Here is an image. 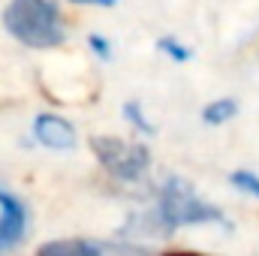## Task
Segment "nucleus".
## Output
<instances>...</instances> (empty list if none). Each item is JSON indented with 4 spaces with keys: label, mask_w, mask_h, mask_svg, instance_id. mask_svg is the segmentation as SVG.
<instances>
[{
    "label": "nucleus",
    "mask_w": 259,
    "mask_h": 256,
    "mask_svg": "<svg viewBox=\"0 0 259 256\" xmlns=\"http://www.w3.org/2000/svg\"><path fill=\"white\" fill-rule=\"evenodd\" d=\"M91 148H94L100 166L118 181L136 184L151 169V151L145 145L124 142V139H115V136H97V139H91Z\"/></svg>",
    "instance_id": "nucleus-3"
},
{
    "label": "nucleus",
    "mask_w": 259,
    "mask_h": 256,
    "mask_svg": "<svg viewBox=\"0 0 259 256\" xmlns=\"http://www.w3.org/2000/svg\"><path fill=\"white\" fill-rule=\"evenodd\" d=\"M3 27L27 49H55L66 36L55 0H9L3 9Z\"/></svg>",
    "instance_id": "nucleus-1"
},
{
    "label": "nucleus",
    "mask_w": 259,
    "mask_h": 256,
    "mask_svg": "<svg viewBox=\"0 0 259 256\" xmlns=\"http://www.w3.org/2000/svg\"><path fill=\"white\" fill-rule=\"evenodd\" d=\"M72 3H78V6H103V9H109V6H115L118 0H72Z\"/></svg>",
    "instance_id": "nucleus-12"
},
{
    "label": "nucleus",
    "mask_w": 259,
    "mask_h": 256,
    "mask_svg": "<svg viewBox=\"0 0 259 256\" xmlns=\"http://www.w3.org/2000/svg\"><path fill=\"white\" fill-rule=\"evenodd\" d=\"M166 256H196V253H166Z\"/></svg>",
    "instance_id": "nucleus-13"
},
{
    "label": "nucleus",
    "mask_w": 259,
    "mask_h": 256,
    "mask_svg": "<svg viewBox=\"0 0 259 256\" xmlns=\"http://www.w3.org/2000/svg\"><path fill=\"white\" fill-rule=\"evenodd\" d=\"M27 235V205L0 187V256L12 253Z\"/></svg>",
    "instance_id": "nucleus-4"
},
{
    "label": "nucleus",
    "mask_w": 259,
    "mask_h": 256,
    "mask_svg": "<svg viewBox=\"0 0 259 256\" xmlns=\"http://www.w3.org/2000/svg\"><path fill=\"white\" fill-rule=\"evenodd\" d=\"M36 256H103V247L94 241H81V238H64V241L42 244Z\"/></svg>",
    "instance_id": "nucleus-6"
},
{
    "label": "nucleus",
    "mask_w": 259,
    "mask_h": 256,
    "mask_svg": "<svg viewBox=\"0 0 259 256\" xmlns=\"http://www.w3.org/2000/svg\"><path fill=\"white\" fill-rule=\"evenodd\" d=\"M88 46H91V52H94L100 61H109V58H112V46H109V39H103L100 33H91V36H88Z\"/></svg>",
    "instance_id": "nucleus-11"
},
{
    "label": "nucleus",
    "mask_w": 259,
    "mask_h": 256,
    "mask_svg": "<svg viewBox=\"0 0 259 256\" xmlns=\"http://www.w3.org/2000/svg\"><path fill=\"white\" fill-rule=\"evenodd\" d=\"M33 139L42 145V148H52V151H69L75 148V127L61 118V115H36L33 121Z\"/></svg>",
    "instance_id": "nucleus-5"
},
{
    "label": "nucleus",
    "mask_w": 259,
    "mask_h": 256,
    "mask_svg": "<svg viewBox=\"0 0 259 256\" xmlns=\"http://www.w3.org/2000/svg\"><path fill=\"white\" fill-rule=\"evenodd\" d=\"M235 115H238V103H235L232 97H223V100H211V103L202 109V121H205L208 127H220V124L232 121Z\"/></svg>",
    "instance_id": "nucleus-7"
},
{
    "label": "nucleus",
    "mask_w": 259,
    "mask_h": 256,
    "mask_svg": "<svg viewBox=\"0 0 259 256\" xmlns=\"http://www.w3.org/2000/svg\"><path fill=\"white\" fill-rule=\"evenodd\" d=\"M154 220L160 223L163 232H172L181 226H205V223L229 226V220L220 214V208L202 202L184 178H166V184L160 187Z\"/></svg>",
    "instance_id": "nucleus-2"
},
{
    "label": "nucleus",
    "mask_w": 259,
    "mask_h": 256,
    "mask_svg": "<svg viewBox=\"0 0 259 256\" xmlns=\"http://www.w3.org/2000/svg\"><path fill=\"white\" fill-rule=\"evenodd\" d=\"M124 118H127V121L139 130L142 136H154V133H157V130H154V124L145 118V112H142V106H139L136 100H133V103H124Z\"/></svg>",
    "instance_id": "nucleus-10"
},
{
    "label": "nucleus",
    "mask_w": 259,
    "mask_h": 256,
    "mask_svg": "<svg viewBox=\"0 0 259 256\" xmlns=\"http://www.w3.org/2000/svg\"><path fill=\"white\" fill-rule=\"evenodd\" d=\"M157 49H160L169 61H175V64H187V61L193 58V52H190L187 46H181L175 36H163V39L157 42Z\"/></svg>",
    "instance_id": "nucleus-9"
},
{
    "label": "nucleus",
    "mask_w": 259,
    "mask_h": 256,
    "mask_svg": "<svg viewBox=\"0 0 259 256\" xmlns=\"http://www.w3.org/2000/svg\"><path fill=\"white\" fill-rule=\"evenodd\" d=\"M229 184H232L235 190H241V193H247V196H253V199H259V175L250 172V169H235V172L229 175Z\"/></svg>",
    "instance_id": "nucleus-8"
}]
</instances>
